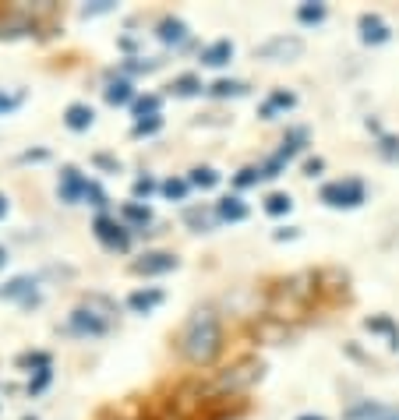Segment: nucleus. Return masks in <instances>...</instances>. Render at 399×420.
<instances>
[{
  "label": "nucleus",
  "instance_id": "bb28decb",
  "mask_svg": "<svg viewBox=\"0 0 399 420\" xmlns=\"http://www.w3.org/2000/svg\"><path fill=\"white\" fill-rule=\"evenodd\" d=\"M4 261H8V251H4V247H0V269H4Z\"/></svg>",
  "mask_w": 399,
  "mask_h": 420
},
{
  "label": "nucleus",
  "instance_id": "ddd939ff",
  "mask_svg": "<svg viewBox=\"0 0 399 420\" xmlns=\"http://www.w3.org/2000/svg\"><path fill=\"white\" fill-rule=\"evenodd\" d=\"M279 107H294V95L290 92H276L269 99V107H265V117H272V110H279Z\"/></svg>",
  "mask_w": 399,
  "mask_h": 420
},
{
  "label": "nucleus",
  "instance_id": "a211bd4d",
  "mask_svg": "<svg viewBox=\"0 0 399 420\" xmlns=\"http://www.w3.org/2000/svg\"><path fill=\"white\" fill-rule=\"evenodd\" d=\"M163 191H166L170 198H184L188 184H184V180H166V184H163Z\"/></svg>",
  "mask_w": 399,
  "mask_h": 420
},
{
  "label": "nucleus",
  "instance_id": "423d86ee",
  "mask_svg": "<svg viewBox=\"0 0 399 420\" xmlns=\"http://www.w3.org/2000/svg\"><path fill=\"white\" fill-rule=\"evenodd\" d=\"M85 187H89V180H82V177H78V170H64V187H61V194H64L68 201L85 198Z\"/></svg>",
  "mask_w": 399,
  "mask_h": 420
},
{
  "label": "nucleus",
  "instance_id": "f257e3e1",
  "mask_svg": "<svg viewBox=\"0 0 399 420\" xmlns=\"http://www.w3.org/2000/svg\"><path fill=\"white\" fill-rule=\"evenodd\" d=\"M177 346L188 360L195 364H209L219 350H223V332H219V322L212 318L209 311H198L195 318L184 325V332L177 336Z\"/></svg>",
  "mask_w": 399,
  "mask_h": 420
},
{
  "label": "nucleus",
  "instance_id": "cd10ccee",
  "mask_svg": "<svg viewBox=\"0 0 399 420\" xmlns=\"http://www.w3.org/2000/svg\"><path fill=\"white\" fill-rule=\"evenodd\" d=\"M301 420H322V417H301Z\"/></svg>",
  "mask_w": 399,
  "mask_h": 420
},
{
  "label": "nucleus",
  "instance_id": "4be33fe9",
  "mask_svg": "<svg viewBox=\"0 0 399 420\" xmlns=\"http://www.w3.org/2000/svg\"><path fill=\"white\" fill-rule=\"evenodd\" d=\"M159 124H163L159 117H152V120H142V124L135 127V134H152V131H159Z\"/></svg>",
  "mask_w": 399,
  "mask_h": 420
},
{
  "label": "nucleus",
  "instance_id": "aec40b11",
  "mask_svg": "<svg viewBox=\"0 0 399 420\" xmlns=\"http://www.w3.org/2000/svg\"><path fill=\"white\" fill-rule=\"evenodd\" d=\"M156 107H159V99H156V95H145V99H138V102H135V110H138L142 117H145V114H152Z\"/></svg>",
  "mask_w": 399,
  "mask_h": 420
},
{
  "label": "nucleus",
  "instance_id": "4468645a",
  "mask_svg": "<svg viewBox=\"0 0 399 420\" xmlns=\"http://www.w3.org/2000/svg\"><path fill=\"white\" fill-rule=\"evenodd\" d=\"M174 88H177L181 95H191V92H198V88H202V81H198L195 75H184V78H177V81H174Z\"/></svg>",
  "mask_w": 399,
  "mask_h": 420
},
{
  "label": "nucleus",
  "instance_id": "6ab92c4d",
  "mask_svg": "<svg viewBox=\"0 0 399 420\" xmlns=\"http://www.w3.org/2000/svg\"><path fill=\"white\" fill-rule=\"evenodd\" d=\"M230 92H244L237 81H216L212 85V95H230Z\"/></svg>",
  "mask_w": 399,
  "mask_h": 420
},
{
  "label": "nucleus",
  "instance_id": "7ed1b4c3",
  "mask_svg": "<svg viewBox=\"0 0 399 420\" xmlns=\"http://www.w3.org/2000/svg\"><path fill=\"white\" fill-rule=\"evenodd\" d=\"M131 269H135V272H142V276H156V272H170V269H177V258H174V254H166V251H156V254H145L142 261H135Z\"/></svg>",
  "mask_w": 399,
  "mask_h": 420
},
{
  "label": "nucleus",
  "instance_id": "6e6552de",
  "mask_svg": "<svg viewBox=\"0 0 399 420\" xmlns=\"http://www.w3.org/2000/svg\"><path fill=\"white\" fill-rule=\"evenodd\" d=\"M219 216L237 223V219H244V216H248V205H244L241 198H223V201H219Z\"/></svg>",
  "mask_w": 399,
  "mask_h": 420
},
{
  "label": "nucleus",
  "instance_id": "dca6fc26",
  "mask_svg": "<svg viewBox=\"0 0 399 420\" xmlns=\"http://www.w3.org/2000/svg\"><path fill=\"white\" fill-rule=\"evenodd\" d=\"M163 39H166V42L184 39V25H181V22H163Z\"/></svg>",
  "mask_w": 399,
  "mask_h": 420
},
{
  "label": "nucleus",
  "instance_id": "1a4fd4ad",
  "mask_svg": "<svg viewBox=\"0 0 399 420\" xmlns=\"http://www.w3.org/2000/svg\"><path fill=\"white\" fill-rule=\"evenodd\" d=\"M159 300H163L159 290H138V293H131V307L135 311H152Z\"/></svg>",
  "mask_w": 399,
  "mask_h": 420
},
{
  "label": "nucleus",
  "instance_id": "f3484780",
  "mask_svg": "<svg viewBox=\"0 0 399 420\" xmlns=\"http://www.w3.org/2000/svg\"><path fill=\"white\" fill-rule=\"evenodd\" d=\"M124 216L135 219V223H149V208H142V205H128V208H124Z\"/></svg>",
  "mask_w": 399,
  "mask_h": 420
},
{
  "label": "nucleus",
  "instance_id": "9d476101",
  "mask_svg": "<svg viewBox=\"0 0 399 420\" xmlns=\"http://www.w3.org/2000/svg\"><path fill=\"white\" fill-rule=\"evenodd\" d=\"M361 29H364V39H368V42H382V39L389 36V32H385V25H382L378 18H371V15H368V18H361Z\"/></svg>",
  "mask_w": 399,
  "mask_h": 420
},
{
  "label": "nucleus",
  "instance_id": "393cba45",
  "mask_svg": "<svg viewBox=\"0 0 399 420\" xmlns=\"http://www.w3.org/2000/svg\"><path fill=\"white\" fill-rule=\"evenodd\" d=\"M149 191H152V180H149V177L135 184V194H149Z\"/></svg>",
  "mask_w": 399,
  "mask_h": 420
},
{
  "label": "nucleus",
  "instance_id": "9b49d317",
  "mask_svg": "<svg viewBox=\"0 0 399 420\" xmlns=\"http://www.w3.org/2000/svg\"><path fill=\"white\" fill-rule=\"evenodd\" d=\"M265 208H269L272 216H283V212H290V194H269Z\"/></svg>",
  "mask_w": 399,
  "mask_h": 420
},
{
  "label": "nucleus",
  "instance_id": "412c9836",
  "mask_svg": "<svg viewBox=\"0 0 399 420\" xmlns=\"http://www.w3.org/2000/svg\"><path fill=\"white\" fill-rule=\"evenodd\" d=\"M322 15H325V8H318V4H315V8H311V4L301 8V18H304V22H322Z\"/></svg>",
  "mask_w": 399,
  "mask_h": 420
},
{
  "label": "nucleus",
  "instance_id": "f8f14e48",
  "mask_svg": "<svg viewBox=\"0 0 399 420\" xmlns=\"http://www.w3.org/2000/svg\"><path fill=\"white\" fill-rule=\"evenodd\" d=\"M128 99H131V85L128 81H117V85L106 88V102H128Z\"/></svg>",
  "mask_w": 399,
  "mask_h": 420
},
{
  "label": "nucleus",
  "instance_id": "2eb2a0df",
  "mask_svg": "<svg viewBox=\"0 0 399 420\" xmlns=\"http://www.w3.org/2000/svg\"><path fill=\"white\" fill-rule=\"evenodd\" d=\"M191 180H195V184H198V187H212V184H216V180H219V173H216V170H209V166H205V170H195V173H191Z\"/></svg>",
  "mask_w": 399,
  "mask_h": 420
},
{
  "label": "nucleus",
  "instance_id": "0eeeda50",
  "mask_svg": "<svg viewBox=\"0 0 399 420\" xmlns=\"http://www.w3.org/2000/svg\"><path fill=\"white\" fill-rule=\"evenodd\" d=\"M89 124H92V110L85 107V102H75V107H68V127L85 131Z\"/></svg>",
  "mask_w": 399,
  "mask_h": 420
},
{
  "label": "nucleus",
  "instance_id": "20e7f679",
  "mask_svg": "<svg viewBox=\"0 0 399 420\" xmlns=\"http://www.w3.org/2000/svg\"><path fill=\"white\" fill-rule=\"evenodd\" d=\"M96 237L103 240V244H110V247H128V233H124V226H117L113 219H106V216H99L96 219Z\"/></svg>",
  "mask_w": 399,
  "mask_h": 420
},
{
  "label": "nucleus",
  "instance_id": "39448f33",
  "mask_svg": "<svg viewBox=\"0 0 399 420\" xmlns=\"http://www.w3.org/2000/svg\"><path fill=\"white\" fill-rule=\"evenodd\" d=\"M234 57V42L230 39H219V42H212L205 54H202V64H212V68H219V64H226Z\"/></svg>",
  "mask_w": 399,
  "mask_h": 420
},
{
  "label": "nucleus",
  "instance_id": "b1692460",
  "mask_svg": "<svg viewBox=\"0 0 399 420\" xmlns=\"http://www.w3.org/2000/svg\"><path fill=\"white\" fill-rule=\"evenodd\" d=\"M262 177V170H244L241 177H237V187H248V184H255Z\"/></svg>",
  "mask_w": 399,
  "mask_h": 420
},
{
  "label": "nucleus",
  "instance_id": "a878e982",
  "mask_svg": "<svg viewBox=\"0 0 399 420\" xmlns=\"http://www.w3.org/2000/svg\"><path fill=\"white\" fill-rule=\"evenodd\" d=\"M8 212V201H4V194H0V216H4Z\"/></svg>",
  "mask_w": 399,
  "mask_h": 420
},
{
  "label": "nucleus",
  "instance_id": "5701e85b",
  "mask_svg": "<svg viewBox=\"0 0 399 420\" xmlns=\"http://www.w3.org/2000/svg\"><path fill=\"white\" fill-rule=\"evenodd\" d=\"M18 99H22V95H4V92H0V114L15 110V107H18Z\"/></svg>",
  "mask_w": 399,
  "mask_h": 420
},
{
  "label": "nucleus",
  "instance_id": "f03ea898",
  "mask_svg": "<svg viewBox=\"0 0 399 420\" xmlns=\"http://www.w3.org/2000/svg\"><path fill=\"white\" fill-rule=\"evenodd\" d=\"M322 201H329V205H361L364 201V187H361V180L325 184L322 187Z\"/></svg>",
  "mask_w": 399,
  "mask_h": 420
}]
</instances>
